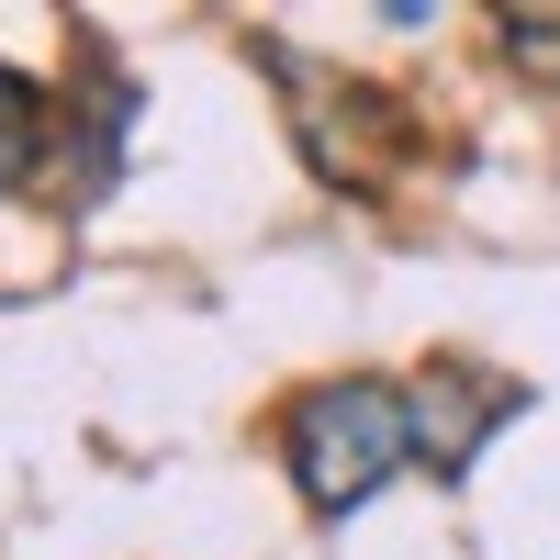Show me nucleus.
I'll list each match as a JSON object with an SVG mask.
<instances>
[{
  "label": "nucleus",
  "instance_id": "f257e3e1",
  "mask_svg": "<svg viewBox=\"0 0 560 560\" xmlns=\"http://www.w3.org/2000/svg\"><path fill=\"white\" fill-rule=\"evenodd\" d=\"M280 459H292V482L314 516H348L370 504L393 471H415V393L404 382H314L292 415H280Z\"/></svg>",
  "mask_w": 560,
  "mask_h": 560
},
{
  "label": "nucleus",
  "instance_id": "f03ea898",
  "mask_svg": "<svg viewBox=\"0 0 560 560\" xmlns=\"http://www.w3.org/2000/svg\"><path fill=\"white\" fill-rule=\"evenodd\" d=\"M415 393V448H427V471L438 482H459V471H471V459H482V438L504 427V415H527V393L516 382H504V370H427V382H404Z\"/></svg>",
  "mask_w": 560,
  "mask_h": 560
},
{
  "label": "nucleus",
  "instance_id": "7ed1b4c3",
  "mask_svg": "<svg viewBox=\"0 0 560 560\" xmlns=\"http://www.w3.org/2000/svg\"><path fill=\"white\" fill-rule=\"evenodd\" d=\"M45 135H57L45 124V90L23 68H0V191H23V179L45 168Z\"/></svg>",
  "mask_w": 560,
  "mask_h": 560
}]
</instances>
